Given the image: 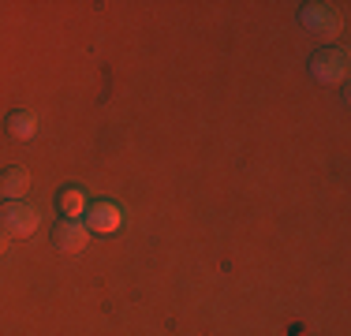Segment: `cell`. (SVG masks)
Wrapping results in <instances>:
<instances>
[{
	"label": "cell",
	"mask_w": 351,
	"mask_h": 336,
	"mask_svg": "<svg viewBox=\"0 0 351 336\" xmlns=\"http://www.w3.org/2000/svg\"><path fill=\"white\" fill-rule=\"evenodd\" d=\"M41 224V213L27 202H4L0 206V228L8 235H30Z\"/></svg>",
	"instance_id": "obj_1"
},
{
	"label": "cell",
	"mask_w": 351,
	"mask_h": 336,
	"mask_svg": "<svg viewBox=\"0 0 351 336\" xmlns=\"http://www.w3.org/2000/svg\"><path fill=\"white\" fill-rule=\"evenodd\" d=\"M311 75H314L317 82H325V86L340 82L348 75V53H344V49H322V53H314Z\"/></svg>",
	"instance_id": "obj_2"
},
{
	"label": "cell",
	"mask_w": 351,
	"mask_h": 336,
	"mask_svg": "<svg viewBox=\"0 0 351 336\" xmlns=\"http://www.w3.org/2000/svg\"><path fill=\"white\" fill-rule=\"evenodd\" d=\"M53 243L60 250H71L75 254V250H82L90 243V228L82 221H68V217H64V221L53 224Z\"/></svg>",
	"instance_id": "obj_3"
},
{
	"label": "cell",
	"mask_w": 351,
	"mask_h": 336,
	"mask_svg": "<svg viewBox=\"0 0 351 336\" xmlns=\"http://www.w3.org/2000/svg\"><path fill=\"white\" fill-rule=\"evenodd\" d=\"M123 221L120 206L116 202H94V206L86 209V228L90 232H116Z\"/></svg>",
	"instance_id": "obj_4"
},
{
	"label": "cell",
	"mask_w": 351,
	"mask_h": 336,
	"mask_svg": "<svg viewBox=\"0 0 351 336\" xmlns=\"http://www.w3.org/2000/svg\"><path fill=\"white\" fill-rule=\"evenodd\" d=\"M30 187H34V180H30L27 168H4V172H0V195L8 202H19Z\"/></svg>",
	"instance_id": "obj_5"
},
{
	"label": "cell",
	"mask_w": 351,
	"mask_h": 336,
	"mask_svg": "<svg viewBox=\"0 0 351 336\" xmlns=\"http://www.w3.org/2000/svg\"><path fill=\"white\" fill-rule=\"evenodd\" d=\"M299 19H303L306 27L322 30V34H332V30H337V19H332V12H329V8H322V4L303 8V15H299Z\"/></svg>",
	"instance_id": "obj_6"
},
{
	"label": "cell",
	"mask_w": 351,
	"mask_h": 336,
	"mask_svg": "<svg viewBox=\"0 0 351 336\" xmlns=\"http://www.w3.org/2000/svg\"><path fill=\"white\" fill-rule=\"evenodd\" d=\"M8 131H12V139H34L38 134V116L19 108V112L8 116Z\"/></svg>",
	"instance_id": "obj_7"
},
{
	"label": "cell",
	"mask_w": 351,
	"mask_h": 336,
	"mask_svg": "<svg viewBox=\"0 0 351 336\" xmlns=\"http://www.w3.org/2000/svg\"><path fill=\"white\" fill-rule=\"evenodd\" d=\"M56 206H60V213L68 217V221H75V217H82V209H86V195H82L79 187H68L56 198Z\"/></svg>",
	"instance_id": "obj_8"
},
{
	"label": "cell",
	"mask_w": 351,
	"mask_h": 336,
	"mask_svg": "<svg viewBox=\"0 0 351 336\" xmlns=\"http://www.w3.org/2000/svg\"><path fill=\"white\" fill-rule=\"evenodd\" d=\"M8 247H12V235L0 228V254H8Z\"/></svg>",
	"instance_id": "obj_9"
}]
</instances>
